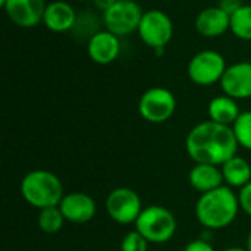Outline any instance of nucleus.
Instances as JSON below:
<instances>
[{
  "instance_id": "6e6552de",
  "label": "nucleus",
  "mask_w": 251,
  "mask_h": 251,
  "mask_svg": "<svg viewBox=\"0 0 251 251\" xmlns=\"http://www.w3.org/2000/svg\"><path fill=\"white\" fill-rule=\"evenodd\" d=\"M137 34L151 50L166 49L174 37V22L163 10L150 9L143 13Z\"/></svg>"
},
{
  "instance_id": "4468645a",
  "label": "nucleus",
  "mask_w": 251,
  "mask_h": 251,
  "mask_svg": "<svg viewBox=\"0 0 251 251\" xmlns=\"http://www.w3.org/2000/svg\"><path fill=\"white\" fill-rule=\"evenodd\" d=\"M194 26L200 35L218 38L231 31V16L221 6H209L197 13Z\"/></svg>"
},
{
  "instance_id": "c85d7f7f",
  "label": "nucleus",
  "mask_w": 251,
  "mask_h": 251,
  "mask_svg": "<svg viewBox=\"0 0 251 251\" xmlns=\"http://www.w3.org/2000/svg\"><path fill=\"white\" fill-rule=\"evenodd\" d=\"M4 3H6V0H0V6H1V7H3V4H4Z\"/></svg>"
},
{
  "instance_id": "a211bd4d",
  "label": "nucleus",
  "mask_w": 251,
  "mask_h": 251,
  "mask_svg": "<svg viewBox=\"0 0 251 251\" xmlns=\"http://www.w3.org/2000/svg\"><path fill=\"white\" fill-rule=\"evenodd\" d=\"M224 181L231 188H243L251 182V165L240 156H234L226 160L222 166Z\"/></svg>"
},
{
  "instance_id": "cd10ccee",
  "label": "nucleus",
  "mask_w": 251,
  "mask_h": 251,
  "mask_svg": "<svg viewBox=\"0 0 251 251\" xmlns=\"http://www.w3.org/2000/svg\"><path fill=\"white\" fill-rule=\"evenodd\" d=\"M246 249L251 251V231L249 232V237H247V244H246Z\"/></svg>"
},
{
  "instance_id": "6ab92c4d",
  "label": "nucleus",
  "mask_w": 251,
  "mask_h": 251,
  "mask_svg": "<svg viewBox=\"0 0 251 251\" xmlns=\"http://www.w3.org/2000/svg\"><path fill=\"white\" fill-rule=\"evenodd\" d=\"M231 32L240 40L251 41V3H244L231 16Z\"/></svg>"
},
{
  "instance_id": "1a4fd4ad",
  "label": "nucleus",
  "mask_w": 251,
  "mask_h": 251,
  "mask_svg": "<svg viewBox=\"0 0 251 251\" xmlns=\"http://www.w3.org/2000/svg\"><path fill=\"white\" fill-rule=\"evenodd\" d=\"M141 197L128 187H119L109 193L106 199V210L110 219L119 225L135 224L143 212Z\"/></svg>"
},
{
  "instance_id": "423d86ee",
  "label": "nucleus",
  "mask_w": 251,
  "mask_h": 251,
  "mask_svg": "<svg viewBox=\"0 0 251 251\" xmlns=\"http://www.w3.org/2000/svg\"><path fill=\"white\" fill-rule=\"evenodd\" d=\"M143 13L141 6L135 0H118L101 13V22L104 29L121 38L138 31Z\"/></svg>"
},
{
  "instance_id": "f3484780",
  "label": "nucleus",
  "mask_w": 251,
  "mask_h": 251,
  "mask_svg": "<svg viewBox=\"0 0 251 251\" xmlns=\"http://www.w3.org/2000/svg\"><path fill=\"white\" fill-rule=\"evenodd\" d=\"M207 115H209V119L216 124L232 126L235 121L238 119V116L241 115V110L235 99L226 94H222L210 100L207 106Z\"/></svg>"
},
{
  "instance_id": "39448f33",
  "label": "nucleus",
  "mask_w": 251,
  "mask_h": 251,
  "mask_svg": "<svg viewBox=\"0 0 251 251\" xmlns=\"http://www.w3.org/2000/svg\"><path fill=\"white\" fill-rule=\"evenodd\" d=\"M228 65L222 53L216 50H201L196 53L187 66L188 78L200 87H210L221 82Z\"/></svg>"
},
{
  "instance_id": "393cba45",
  "label": "nucleus",
  "mask_w": 251,
  "mask_h": 251,
  "mask_svg": "<svg viewBox=\"0 0 251 251\" xmlns=\"http://www.w3.org/2000/svg\"><path fill=\"white\" fill-rule=\"evenodd\" d=\"M243 4V0H219L218 3V6H221L229 16H232Z\"/></svg>"
},
{
  "instance_id": "aec40b11",
  "label": "nucleus",
  "mask_w": 251,
  "mask_h": 251,
  "mask_svg": "<svg viewBox=\"0 0 251 251\" xmlns=\"http://www.w3.org/2000/svg\"><path fill=\"white\" fill-rule=\"evenodd\" d=\"M37 222H38L40 229L44 234H56L63 228L66 219H65L60 207L54 206V207H47V209L40 210Z\"/></svg>"
},
{
  "instance_id": "412c9836",
  "label": "nucleus",
  "mask_w": 251,
  "mask_h": 251,
  "mask_svg": "<svg viewBox=\"0 0 251 251\" xmlns=\"http://www.w3.org/2000/svg\"><path fill=\"white\" fill-rule=\"evenodd\" d=\"M232 129L235 132L238 144L251 151V110L241 112L235 124L232 125Z\"/></svg>"
},
{
  "instance_id": "ddd939ff",
  "label": "nucleus",
  "mask_w": 251,
  "mask_h": 251,
  "mask_svg": "<svg viewBox=\"0 0 251 251\" xmlns=\"http://www.w3.org/2000/svg\"><path fill=\"white\" fill-rule=\"evenodd\" d=\"M66 222L71 224H87L97 212L96 200L87 193H69L65 194L59 204Z\"/></svg>"
},
{
  "instance_id": "7ed1b4c3",
  "label": "nucleus",
  "mask_w": 251,
  "mask_h": 251,
  "mask_svg": "<svg viewBox=\"0 0 251 251\" xmlns=\"http://www.w3.org/2000/svg\"><path fill=\"white\" fill-rule=\"evenodd\" d=\"M21 194L29 206L38 210L59 206L65 196L60 178L46 169L28 172L21 181Z\"/></svg>"
},
{
  "instance_id": "5701e85b",
  "label": "nucleus",
  "mask_w": 251,
  "mask_h": 251,
  "mask_svg": "<svg viewBox=\"0 0 251 251\" xmlns=\"http://www.w3.org/2000/svg\"><path fill=\"white\" fill-rule=\"evenodd\" d=\"M238 201H240L241 210L246 212L249 216H251V182H249L247 185H244L243 188H240Z\"/></svg>"
},
{
  "instance_id": "4be33fe9",
  "label": "nucleus",
  "mask_w": 251,
  "mask_h": 251,
  "mask_svg": "<svg viewBox=\"0 0 251 251\" xmlns=\"http://www.w3.org/2000/svg\"><path fill=\"white\" fill-rule=\"evenodd\" d=\"M149 244L150 243L137 229H134L122 238L121 251H147Z\"/></svg>"
},
{
  "instance_id": "f8f14e48",
  "label": "nucleus",
  "mask_w": 251,
  "mask_h": 251,
  "mask_svg": "<svg viewBox=\"0 0 251 251\" xmlns=\"http://www.w3.org/2000/svg\"><path fill=\"white\" fill-rule=\"evenodd\" d=\"M121 53V38L107 29H100L88 38L87 54L97 65L113 63Z\"/></svg>"
},
{
  "instance_id": "7c9ffc66",
  "label": "nucleus",
  "mask_w": 251,
  "mask_h": 251,
  "mask_svg": "<svg viewBox=\"0 0 251 251\" xmlns=\"http://www.w3.org/2000/svg\"><path fill=\"white\" fill-rule=\"evenodd\" d=\"M218 1H219V0H218Z\"/></svg>"
},
{
  "instance_id": "dca6fc26",
  "label": "nucleus",
  "mask_w": 251,
  "mask_h": 251,
  "mask_svg": "<svg viewBox=\"0 0 251 251\" xmlns=\"http://www.w3.org/2000/svg\"><path fill=\"white\" fill-rule=\"evenodd\" d=\"M190 185L200 194L213 191L224 185V175L221 166L209 163H196L188 174Z\"/></svg>"
},
{
  "instance_id": "f03ea898",
  "label": "nucleus",
  "mask_w": 251,
  "mask_h": 251,
  "mask_svg": "<svg viewBox=\"0 0 251 251\" xmlns=\"http://www.w3.org/2000/svg\"><path fill=\"white\" fill-rule=\"evenodd\" d=\"M240 209L238 194L231 187L222 185L200 194L196 203V218L207 229H224L237 219Z\"/></svg>"
},
{
  "instance_id": "bb28decb",
  "label": "nucleus",
  "mask_w": 251,
  "mask_h": 251,
  "mask_svg": "<svg viewBox=\"0 0 251 251\" xmlns=\"http://www.w3.org/2000/svg\"><path fill=\"white\" fill-rule=\"evenodd\" d=\"M224 251H249L246 247H228Z\"/></svg>"
},
{
  "instance_id": "0eeeda50",
  "label": "nucleus",
  "mask_w": 251,
  "mask_h": 251,
  "mask_svg": "<svg viewBox=\"0 0 251 251\" xmlns=\"http://www.w3.org/2000/svg\"><path fill=\"white\" fill-rule=\"evenodd\" d=\"M138 112L150 124H163L175 115L176 97L165 87H151L141 94Z\"/></svg>"
},
{
  "instance_id": "9d476101",
  "label": "nucleus",
  "mask_w": 251,
  "mask_h": 251,
  "mask_svg": "<svg viewBox=\"0 0 251 251\" xmlns=\"http://www.w3.org/2000/svg\"><path fill=\"white\" fill-rule=\"evenodd\" d=\"M46 6V0H6L3 9L16 26L32 28L43 24Z\"/></svg>"
},
{
  "instance_id": "f257e3e1",
  "label": "nucleus",
  "mask_w": 251,
  "mask_h": 251,
  "mask_svg": "<svg viewBox=\"0 0 251 251\" xmlns=\"http://www.w3.org/2000/svg\"><path fill=\"white\" fill-rule=\"evenodd\" d=\"M238 141L232 126L221 125L213 121L197 124L187 135L185 149L196 163L222 166L226 160L237 156Z\"/></svg>"
},
{
  "instance_id": "b1692460",
  "label": "nucleus",
  "mask_w": 251,
  "mask_h": 251,
  "mask_svg": "<svg viewBox=\"0 0 251 251\" xmlns=\"http://www.w3.org/2000/svg\"><path fill=\"white\" fill-rule=\"evenodd\" d=\"M184 251H216V250H215V247H213L209 241L199 238V240H193V241H190V243L184 247Z\"/></svg>"
},
{
  "instance_id": "20e7f679",
  "label": "nucleus",
  "mask_w": 251,
  "mask_h": 251,
  "mask_svg": "<svg viewBox=\"0 0 251 251\" xmlns=\"http://www.w3.org/2000/svg\"><path fill=\"white\" fill-rule=\"evenodd\" d=\"M134 225L135 229L150 244L169 243L178 229L176 218L174 216V213L159 204L144 207Z\"/></svg>"
},
{
  "instance_id": "9b49d317",
  "label": "nucleus",
  "mask_w": 251,
  "mask_h": 251,
  "mask_svg": "<svg viewBox=\"0 0 251 251\" xmlns=\"http://www.w3.org/2000/svg\"><path fill=\"white\" fill-rule=\"evenodd\" d=\"M224 94L235 99H251V62H237L226 68L221 82Z\"/></svg>"
},
{
  "instance_id": "c756f323",
  "label": "nucleus",
  "mask_w": 251,
  "mask_h": 251,
  "mask_svg": "<svg viewBox=\"0 0 251 251\" xmlns=\"http://www.w3.org/2000/svg\"><path fill=\"white\" fill-rule=\"evenodd\" d=\"M78 1H88V0H78Z\"/></svg>"
},
{
  "instance_id": "2eb2a0df",
  "label": "nucleus",
  "mask_w": 251,
  "mask_h": 251,
  "mask_svg": "<svg viewBox=\"0 0 251 251\" xmlns=\"http://www.w3.org/2000/svg\"><path fill=\"white\" fill-rule=\"evenodd\" d=\"M76 19L78 15L71 3L65 0H54L47 3L43 16V24L49 31L59 34L74 29Z\"/></svg>"
},
{
  "instance_id": "a878e982",
  "label": "nucleus",
  "mask_w": 251,
  "mask_h": 251,
  "mask_svg": "<svg viewBox=\"0 0 251 251\" xmlns=\"http://www.w3.org/2000/svg\"><path fill=\"white\" fill-rule=\"evenodd\" d=\"M116 1H118V0H93L94 6H96L99 10H101V13L106 12L107 9H110Z\"/></svg>"
}]
</instances>
